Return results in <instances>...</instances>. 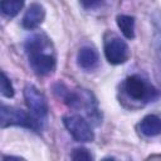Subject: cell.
I'll use <instances>...</instances> for the list:
<instances>
[{"label": "cell", "mask_w": 161, "mask_h": 161, "mask_svg": "<svg viewBox=\"0 0 161 161\" xmlns=\"http://www.w3.org/2000/svg\"><path fill=\"white\" fill-rule=\"evenodd\" d=\"M117 26L119 28L121 33L125 35L127 39H133L135 38V18L130 15H118L116 18Z\"/></svg>", "instance_id": "30bf717a"}, {"label": "cell", "mask_w": 161, "mask_h": 161, "mask_svg": "<svg viewBox=\"0 0 161 161\" xmlns=\"http://www.w3.org/2000/svg\"><path fill=\"white\" fill-rule=\"evenodd\" d=\"M45 18V10L44 8L40 5V4H31L26 13L24 14L23 16V20H21V25L24 29H28V30H33L35 28H38L43 20Z\"/></svg>", "instance_id": "52a82bcc"}, {"label": "cell", "mask_w": 161, "mask_h": 161, "mask_svg": "<svg viewBox=\"0 0 161 161\" xmlns=\"http://www.w3.org/2000/svg\"><path fill=\"white\" fill-rule=\"evenodd\" d=\"M79 3H80V5H82L84 9H87V10H93V9L98 8V6L103 3V0H79Z\"/></svg>", "instance_id": "9a60e30c"}, {"label": "cell", "mask_w": 161, "mask_h": 161, "mask_svg": "<svg viewBox=\"0 0 161 161\" xmlns=\"http://www.w3.org/2000/svg\"><path fill=\"white\" fill-rule=\"evenodd\" d=\"M25 0H1V13L8 18L16 16L24 6Z\"/></svg>", "instance_id": "8fae6325"}, {"label": "cell", "mask_w": 161, "mask_h": 161, "mask_svg": "<svg viewBox=\"0 0 161 161\" xmlns=\"http://www.w3.org/2000/svg\"><path fill=\"white\" fill-rule=\"evenodd\" d=\"M140 131L146 137H155L161 133V118L156 114H147L140 122Z\"/></svg>", "instance_id": "9c48e42d"}, {"label": "cell", "mask_w": 161, "mask_h": 161, "mask_svg": "<svg viewBox=\"0 0 161 161\" xmlns=\"http://www.w3.org/2000/svg\"><path fill=\"white\" fill-rule=\"evenodd\" d=\"M14 87L10 82V79L8 78V75L1 72V94L6 98H11L14 96Z\"/></svg>", "instance_id": "4fadbf2b"}, {"label": "cell", "mask_w": 161, "mask_h": 161, "mask_svg": "<svg viewBox=\"0 0 161 161\" xmlns=\"http://www.w3.org/2000/svg\"><path fill=\"white\" fill-rule=\"evenodd\" d=\"M45 47H47V39H44L39 34L30 36L26 40V43H25V50H26L28 55H31V54L43 52L45 49Z\"/></svg>", "instance_id": "7c38bea8"}, {"label": "cell", "mask_w": 161, "mask_h": 161, "mask_svg": "<svg viewBox=\"0 0 161 161\" xmlns=\"http://www.w3.org/2000/svg\"><path fill=\"white\" fill-rule=\"evenodd\" d=\"M77 63L82 69L87 72L96 69L99 63V57L97 50L91 47H82L77 54Z\"/></svg>", "instance_id": "ba28073f"}, {"label": "cell", "mask_w": 161, "mask_h": 161, "mask_svg": "<svg viewBox=\"0 0 161 161\" xmlns=\"http://www.w3.org/2000/svg\"><path fill=\"white\" fill-rule=\"evenodd\" d=\"M103 49H104L106 59L108 60V63H111L113 65L126 63L131 55L127 43L113 34L109 35V38H106Z\"/></svg>", "instance_id": "3957f363"}, {"label": "cell", "mask_w": 161, "mask_h": 161, "mask_svg": "<svg viewBox=\"0 0 161 161\" xmlns=\"http://www.w3.org/2000/svg\"><path fill=\"white\" fill-rule=\"evenodd\" d=\"M70 157H72V160H75V161H82V160L89 161V160L93 158L92 155L89 153V151H88L87 148H83V147H80V148H74Z\"/></svg>", "instance_id": "5bb4252c"}, {"label": "cell", "mask_w": 161, "mask_h": 161, "mask_svg": "<svg viewBox=\"0 0 161 161\" xmlns=\"http://www.w3.org/2000/svg\"><path fill=\"white\" fill-rule=\"evenodd\" d=\"M24 98L28 108L30 109L31 114L42 123L47 119L48 116V103L44 94L33 84H28L24 88Z\"/></svg>", "instance_id": "7a4b0ae2"}, {"label": "cell", "mask_w": 161, "mask_h": 161, "mask_svg": "<svg viewBox=\"0 0 161 161\" xmlns=\"http://www.w3.org/2000/svg\"><path fill=\"white\" fill-rule=\"evenodd\" d=\"M63 123L77 142H92L94 140V133L89 123L82 116H65L63 118Z\"/></svg>", "instance_id": "277c9868"}, {"label": "cell", "mask_w": 161, "mask_h": 161, "mask_svg": "<svg viewBox=\"0 0 161 161\" xmlns=\"http://www.w3.org/2000/svg\"><path fill=\"white\" fill-rule=\"evenodd\" d=\"M125 89L128 97L135 101H142L152 98V94H156V91L150 87L140 75H130L125 82Z\"/></svg>", "instance_id": "5b68a950"}, {"label": "cell", "mask_w": 161, "mask_h": 161, "mask_svg": "<svg viewBox=\"0 0 161 161\" xmlns=\"http://www.w3.org/2000/svg\"><path fill=\"white\" fill-rule=\"evenodd\" d=\"M29 57V64L31 69L38 74V75H48L54 72L57 67V60L54 55L45 53V52H39Z\"/></svg>", "instance_id": "8992f818"}, {"label": "cell", "mask_w": 161, "mask_h": 161, "mask_svg": "<svg viewBox=\"0 0 161 161\" xmlns=\"http://www.w3.org/2000/svg\"><path fill=\"white\" fill-rule=\"evenodd\" d=\"M0 123L3 128H6L9 126H20L38 131L40 127V122L33 114L30 116L23 109L5 104H3L0 108Z\"/></svg>", "instance_id": "6da1fadb"}]
</instances>
